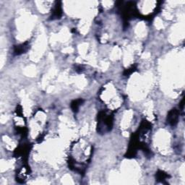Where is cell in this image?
Here are the masks:
<instances>
[{
	"instance_id": "cell-1",
	"label": "cell",
	"mask_w": 185,
	"mask_h": 185,
	"mask_svg": "<svg viewBox=\"0 0 185 185\" xmlns=\"http://www.w3.org/2000/svg\"><path fill=\"white\" fill-rule=\"evenodd\" d=\"M178 119H179V113H178L176 109L172 110L169 115V121L170 122V124H171V125L176 124L177 123Z\"/></svg>"
}]
</instances>
